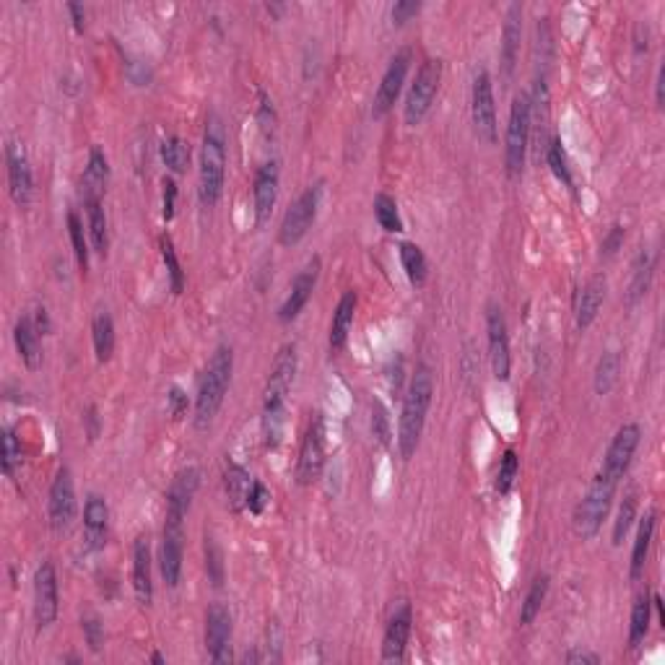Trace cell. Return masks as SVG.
<instances>
[{
  "label": "cell",
  "instance_id": "obj_45",
  "mask_svg": "<svg viewBox=\"0 0 665 665\" xmlns=\"http://www.w3.org/2000/svg\"><path fill=\"white\" fill-rule=\"evenodd\" d=\"M21 462V444L16 440V432L14 429H3V473L8 479L16 476V465Z\"/></svg>",
  "mask_w": 665,
  "mask_h": 665
},
{
  "label": "cell",
  "instance_id": "obj_46",
  "mask_svg": "<svg viewBox=\"0 0 665 665\" xmlns=\"http://www.w3.org/2000/svg\"><path fill=\"white\" fill-rule=\"evenodd\" d=\"M205 572L213 588H222L223 585V556L222 549L216 546L213 538L205 536Z\"/></svg>",
  "mask_w": 665,
  "mask_h": 665
},
{
  "label": "cell",
  "instance_id": "obj_52",
  "mask_svg": "<svg viewBox=\"0 0 665 665\" xmlns=\"http://www.w3.org/2000/svg\"><path fill=\"white\" fill-rule=\"evenodd\" d=\"M162 187H164V193H162L164 219L166 222H172V219H174V203H177V183H174L172 177H164V180H162Z\"/></svg>",
  "mask_w": 665,
  "mask_h": 665
},
{
  "label": "cell",
  "instance_id": "obj_33",
  "mask_svg": "<svg viewBox=\"0 0 665 665\" xmlns=\"http://www.w3.org/2000/svg\"><path fill=\"white\" fill-rule=\"evenodd\" d=\"M92 338L96 359L104 364L110 362L112 352H114V323H112L110 313H99L92 323Z\"/></svg>",
  "mask_w": 665,
  "mask_h": 665
},
{
  "label": "cell",
  "instance_id": "obj_26",
  "mask_svg": "<svg viewBox=\"0 0 665 665\" xmlns=\"http://www.w3.org/2000/svg\"><path fill=\"white\" fill-rule=\"evenodd\" d=\"M110 180V166H107V156L99 146H94L89 151V164L84 172V180H81V193H84V201H102L104 195V187Z\"/></svg>",
  "mask_w": 665,
  "mask_h": 665
},
{
  "label": "cell",
  "instance_id": "obj_44",
  "mask_svg": "<svg viewBox=\"0 0 665 665\" xmlns=\"http://www.w3.org/2000/svg\"><path fill=\"white\" fill-rule=\"evenodd\" d=\"M68 234H71L75 260H78V265L86 271V268H89V240H86V232H84V223H81V219L75 216L74 211L68 213Z\"/></svg>",
  "mask_w": 665,
  "mask_h": 665
},
{
  "label": "cell",
  "instance_id": "obj_51",
  "mask_svg": "<svg viewBox=\"0 0 665 665\" xmlns=\"http://www.w3.org/2000/svg\"><path fill=\"white\" fill-rule=\"evenodd\" d=\"M624 244V226H610V232H609V237L603 240V244H600V258H613L616 253H619V247Z\"/></svg>",
  "mask_w": 665,
  "mask_h": 665
},
{
  "label": "cell",
  "instance_id": "obj_27",
  "mask_svg": "<svg viewBox=\"0 0 665 665\" xmlns=\"http://www.w3.org/2000/svg\"><path fill=\"white\" fill-rule=\"evenodd\" d=\"M603 299H606V278L598 273L582 286L580 299H577V328L580 331L591 328L592 320L598 317L600 307H603Z\"/></svg>",
  "mask_w": 665,
  "mask_h": 665
},
{
  "label": "cell",
  "instance_id": "obj_50",
  "mask_svg": "<svg viewBox=\"0 0 665 665\" xmlns=\"http://www.w3.org/2000/svg\"><path fill=\"white\" fill-rule=\"evenodd\" d=\"M372 429H374V437L380 440L382 444H388L390 440V429H388V411L374 403V411H372Z\"/></svg>",
  "mask_w": 665,
  "mask_h": 665
},
{
  "label": "cell",
  "instance_id": "obj_16",
  "mask_svg": "<svg viewBox=\"0 0 665 665\" xmlns=\"http://www.w3.org/2000/svg\"><path fill=\"white\" fill-rule=\"evenodd\" d=\"M5 164H8V193H11L14 203L19 208H29L35 198V174H32L26 151L19 144H8Z\"/></svg>",
  "mask_w": 665,
  "mask_h": 665
},
{
  "label": "cell",
  "instance_id": "obj_40",
  "mask_svg": "<svg viewBox=\"0 0 665 665\" xmlns=\"http://www.w3.org/2000/svg\"><path fill=\"white\" fill-rule=\"evenodd\" d=\"M374 216H377V223L390 234H401L403 232V219H401L398 203H395V198H390L388 193H380L374 198Z\"/></svg>",
  "mask_w": 665,
  "mask_h": 665
},
{
  "label": "cell",
  "instance_id": "obj_41",
  "mask_svg": "<svg viewBox=\"0 0 665 665\" xmlns=\"http://www.w3.org/2000/svg\"><path fill=\"white\" fill-rule=\"evenodd\" d=\"M159 250H162V260H164L166 273H169V286H172V292H174V294H183V289H185V273H183V265H180V258H177L174 242L169 240V234H162Z\"/></svg>",
  "mask_w": 665,
  "mask_h": 665
},
{
  "label": "cell",
  "instance_id": "obj_10",
  "mask_svg": "<svg viewBox=\"0 0 665 665\" xmlns=\"http://www.w3.org/2000/svg\"><path fill=\"white\" fill-rule=\"evenodd\" d=\"M183 551H185V518L166 515L159 546V570L169 588L180 585L183 577Z\"/></svg>",
  "mask_w": 665,
  "mask_h": 665
},
{
  "label": "cell",
  "instance_id": "obj_17",
  "mask_svg": "<svg viewBox=\"0 0 665 665\" xmlns=\"http://www.w3.org/2000/svg\"><path fill=\"white\" fill-rule=\"evenodd\" d=\"M486 332H489V359L497 380H510L512 359H510V335H507V323L497 304L489 307L486 313Z\"/></svg>",
  "mask_w": 665,
  "mask_h": 665
},
{
  "label": "cell",
  "instance_id": "obj_57",
  "mask_svg": "<svg viewBox=\"0 0 665 665\" xmlns=\"http://www.w3.org/2000/svg\"><path fill=\"white\" fill-rule=\"evenodd\" d=\"M68 14H71V21H74L75 32H84V19H86V14H84V5H78V3H68Z\"/></svg>",
  "mask_w": 665,
  "mask_h": 665
},
{
  "label": "cell",
  "instance_id": "obj_5",
  "mask_svg": "<svg viewBox=\"0 0 665 665\" xmlns=\"http://www.w3.org/2000/svg\"><path fill=\"white\" fill-rule=\"evenodd\" d=\"M616 481L606 479L600 471H598V476L592 479L591 489H588V494L582 497V501L577 504V510H574V533L580 538H595L598 536V531H600V525H603V520L609 518V510H610V501H613V494H616Z\"/></svg>",
  "mask_w": 665,
  "mask_h": 665
},
{
  "label": "cell",
  "instance_id": "obj_6",
  "mask_svg": "<svg viewBox=\"0 0 665 665\" xmlns=\"http://www.w3.org/2000/svg\"><path fill=\"white\" fill-rule=\"evenodd\" d=\"M531 96L518 94L510 107V123H507V138H504V164L510 177H520L525 166L528 141H531Z\"/></svg>",
  "mask_w": 665,
  "mask_h": 665
},
{
  "label": "cell",
  "instance_id": "obj_13",
  "mask_svg": "<svg viewBox=\"0 0 665 665\" xmlns=\"http://www.w3.org/2000/svg\"><path fill=\"white\" fill-rule=\"evenodd\" d=\"M640 437H642V432L637 424H624L616 432V437L610 440L609 450H606L603 465H600V473L606 479L616 481V483L624 479V473L631 465V458L640 447Z\"/></svg>",
  "mask_w": 665,
  "mask_h": 665
},
{
  "label": "cell",
  "instance_id": "obj_39",
  "mask_svg": "<svg viewBox=\"0 0 665 665\" xmlns=\"http://www.w3.org/2000/svg\"><path fill=\"white\" fill-rule=\"evenodd\" d=\"M162 162L174 174H183L187 164H190V146H187L180 135H169V138L162 141Z\"/></svg>",
  "mask_w": 665,
  "mask_h": 665
},
{
  "label": "cell",
  "instance_id": "obj_47",
  "mask_svg": "<svg viewBox=\"0 0 665 665\" xmlns=\"http://www.w3.org/2000/svg\"><path fill=\"white\" fill-rule=\"evenodd\" d=\"M546 162L551 166V172L556 174V180H561L567 187H572V174H570V166H567V156H564V148L561 141H551L546 146Z\"/></svg>",
  "mask_w": 665,
  "mask_h": 665
},
{
  "label": "cell",
  "instance_id": "obj_18",
  "mask_svg": "<svg viewBox=\"0 0 665 665\" xmlns=\"http://www.w3.org/2000/svg\"><path fill=\"white\" fill-rule=\"evenodd\" d=\"M57 572L53 561H42L35 574V619L39 629H47L57 619Z\"/></svg>",
  "mask_w": 665,
  "mask_h": 665
},
{
  "label": "cell",
  "instance_id": "obj_35",
  "mask_svg": "<svg viewBox=\"0 0 665 665\" xmlns=\"http://www.w3.org/2000/svg\"><path fill=\"white\" fill-rule=\"evenodd\" d=\"M650 610H652V600L647 592H642L631 606V624H629V647L631 650H637L645 642L647 629H650Z\"/></svg>",
  "mask_w": 665,
  "mask_h": 665
},
{
  "label": "cell",
  "instance_id": "obj_14",
  "mask_svg": "<svg viewBox=\"0 0 665 665\" xmlns=\"http://www.w3.org/2000/svg\"><path fill=\"white\" fill-rule=\"evenodd\" d=\"M75 486L74 476L68 468L57 471L55 481L50 486V501H47V512H50V525L53 531L63 533L74 525L75 520Z\"/></svg>",
  "mask_w": 665,
  "mask_h": 665
},
{
  "label": "cell",
  "instance_id": "obj_48",
  "mask_svg": "<svg viewBox=\"0 0 665 665\" xmlns=\"http://www.w3.org/2000/svg\"><path fill=\"white\" fill-rule=\"evenodd\" d=\"M81 629H84V634H86V645L92 652H99L102 645H104V627H102V621L89 613V616H84L81 619Z\"/></svg>",
  "mask_w": 665,
  "mask_h": 665
},
{
  "label": "cell",
  "instance_id": "obj_32",
  "mask_svg": "<svg viewBox=\"0 0 665 665\" xmlns=\"http://www.w3.org/2000/svg\"><path fill=\"white\" fill-rule=\"evenodd\" d=\"M619 374H621V356H619V352H606L598 359L595 377H592L595 392L609 395L610 390L619 385Z\"/></svg>",
  "mask_w": 665,
  "mask_h": 665
},
{
  "label": "cell",
  "instance_id": "obj_31",
  "mask_svg": "<svg viewBox=\"0 0 665 665\" xmlns=\"http://www.w3.org/2000/svg\"><path fill=\"white\" fill-rule=\"evenodd\" d=\"M652 273H655V253L640 250V255L634 260V271H631V283H629V294H627L629 307H634V304L647 294V289H650V283H652Z\"/></svg>",
  "mask_w": 665,
  "mask_h": 665
},
{
  "label": "cell",
  "instance_id": "obj_15",
  "mask_svg": "<svg viewBox=\"0 0 665 665\" xmlns=\"http://www.w3.org/2000/svg\"><path fill=\"white\" fill-rule=\"evenodd\" d=\"M232 613L223 603H211L205 613V650L213 663L232 660Z\"/></svg>",
  "mask_w": 665,
  "mask_h": 665
},
{
  "label": "cell",
  "instance_id": "obj_49",
  "mask_svg": "<svg viewBox=\"0 0 665 665\" xmlns=\"http://www.w3.org/2000/svg\"><path fill=\"white\" fill-rule=\"evenodd\" d=\"M268 489L260 483V481H253V489H250V494H247V510L253 512V515H260L263 510H265V504H268Z\"/></svg>",
  "mask_w": 665,
  "mask_h": 665
},
{
  "label": "cell",
  "instance_id": "obj_29",
  "mask_svg": "<svg viewBox=\"0 0 665 665\" xmlns=\"http://www.w3.org/2000/svg\"><path fill=\"white\" fill-rule=\"evenodd\" d=\"M655 520H658V512H655V510H650L645 518L640 520L637 538H634V549H631V567H629V577H631V580H640L642 572H645L650 543H652V536H655Z\"/></svg>",
  "mask_w": 665,
  "mask_h": 665
},
{
  "label": "cell",
  "instance_id": "obj_20",
  "mask_svg": "<svg viewBox=\"0 0 665 665\" xmlns=\"http://www.w3.org/2000/svg\"><path fill=\"white\" fill-rule=\"evenodd\" d=\"M278 162H265L255 174V185H253V201H255V222L258 226L268 223L273 205L278 198Z\"/></svg>",
  "mask_w": 665,
  "mask_h": 665
},
{
  "label": "cell",
  "instance_id": "obj_34",
  "mask_svg": "<svg viewBox=\"0 0 665 665\" xmlns=\"http://www.w3.org/2000/svg\"><path fill=\"white\" fill-rule=\"evenodd\" d=\"M398 250H401V263H403V271H406L408 281L413 286H424L426 276H429V265H426L422 247L413 244V242H403Z\"/></svg>",
  "mask_w": 665,
  "mask_h": 665
},
{
  "label": "cell",
  "instance_id": "obj_1",
  "mask_svg": "<svg viewBox=\"0 0 665 665\" xmlns=\"http://www.w3.org/2000/svg\"><path fill=\"white\" fill-rule=\"evenodd\" d=\"M296 367H299L296 346L286 343L276 353L273 370H271L268 385H265V398H263V437H265V444L271 450L281 442V432H283V422H286V401H289V390L294 385Z\"/></svg>",
  "mask_w": 665,
  "mask_h": 665
},
{
  "label": "cell",
  "instance_id": "obj_28",
  "mask_svg": "<svg viewBox=\"0 0 665 665\" xmlns=\"http://www.w3.org/2000/svg\"><path fill=\"white\" fill-rule=\"evenodd\" d=\"M14 341H16L21 362L29 370H39L42 367V343H39L37 325H35V320L29 314L19 317L16 328H14Z\"/></svg>",
  "mask_w": 665,
  "mask_h": 665
},
{
  "label": "cell",
  "instance_id": "obj_53",
  "mask_svg": "<svg viewBox=\"0 0 665 665\" xmlns=\"http://www.w3.org/2000/svg\"><path fill=\"white\" fill-rule=\"evenodd\" d=\"M419 11H422V3H419V0H401V3L392 5V21H395V24H406V21L413 19Z\"/></svg>",
  "mask_w": 665,
  "mask_h": 665
},
{
  "label": "cell",
  "instance_id": "obj_38",
  "mask_svg": "<svg viewBox=\"0 0 665 665\" xmlns=\"http://www.w3.org/2000/svg\"><path fill=\"white\" fill-rule=\"evenodd\" d=\"M226 494L232 499V507L234 510H242V507H247V494H250V489H253V479L247 476V471L242 468V465H229V471H226Z\"/></svg>",
  "mask_w": 665,
  "mask_h": 665
},
{
  "label": "cell",
  "instance_id": "obj_19",
  "mask_svg": "<svg viewBox=\"0 0 665 665\" xmlns=\"http://www.w3.org/2000/svg\"><path fill=\"white\" fill-rule=\"evenodd\" d=\"M317 278H320V258H313L299 273H296L294 283L289 289V296L283 299V304L278 307V320L281 323H292L299 317V313L307 307L310 296H313L314 286H317Z\"/></svg>",
  "mask_w": 665,
  "mask_h": 665
},
{
  "label": "cell",
  "instance_id": "obj_60",
  "mask_svg": "<svg viewBox=\"0 0 665 665\" xmlns=\"http://www.w3.org/2000/svg\"><path fill=\"white\" fill-rule=\"evenodd\" d=\"M151 663L162 665V663H164V655H159V652H154V655H151Z\"/></svg>",
  "mask_w": 665,
  "mask_h": 665
},
{
  "label": "cell",
  "instance_id": "obj_30",
  "mask_svg": "<svg viewBox=\"0 0 665 665\" xmlns=\"http://www.w3.org/2000/svg\"><path fill=\"white\" fill-rule=\"evenodd\" d=\"M353 314H356V294L353 292H346L341 296L335 313H332V323H331V349L332 352H341L349 341V332H352L353 325Z\"/></svg>",
  "mask_w": 665,
  "mask_h": 665
},
{
  "label": "cell",
  "instance_id": "obj_3",
  "mask_svg": "<svg viewBox=\"0 0 665 665\" xmlns=\"http://www.w3.org/2000/svg\"><path fill=\"white\" fill-rule=\"evenodd\" d=\"M232 370H234V353L229 346H219L208 359L201 382H198V395H195V426L198 429H208L213 424L216 413L222 411L226 390L232 382Z\"/></svg>",
  "mask_w": 665,
  "mask_h": 665
},
{
  "label": "cell",
  "instance_id": "obj_58",
  "mask_svg": "<svg viewBox=\"0 0 665 665\" xmlns=\"http://www.w3.org/2000/svg\"><path fill=\"white\" fill-rule=\"evenodd\" d=\"M37 331L45 335V332H50V317H47V310H37Z\"/></svg>",
  "mask_w": 665,
  "mask_h": 665
},
{
  "label": "cell",
  "instance_id": "obj_56",
  "mask_svg": "<svg viewBox=\"0 0 665 665\" xmlns=\"http://www.w3.org/2000/svg\"><path fill=\"white\" fill-rule=\"evenodd\" d=\"M84 422L89 426V440H96L99 437V413H96V406H89L86 408V416H84Z\"/></svg>",
  "mask_w": 665,
  "mask_h": 665
},
{
  "label": "cell",
  "instance_id": "obj_11",
  "mask_svg": "<svg viewBox=\"0 0 665 665\" xmlns=\"http://www.w3.org/2000/svg\"><path fill=\"white\" fill-rule=\"evenodd\" d=\"M411 60H413V53L408 47H403L401 53H395V57L390 60L388 71L380 81V89L374 94V104H372V117L374 120H382L392 110V104L398 102V96L403 92V84H406L408 71H411Z\"/></svg>",
  "mask_w": 665,
  "mask_h": 665
},
{
  "label": "cell",
  "instance_id": "obj_21",
  "mask_svg": "<svg viewBox=\"0 0 665 665\" xmlns=\"http://www.w3.org/2000/svg\"><path fill=\"white\" fill-rule=\"evenodd\" d=\"M107 528H110V507L99 494H89L84 507V538L86 549L99 551L107 543Z\"/></svg>",
  "mask_w": 665,
  "mask_h": 665
},
{
  "label": "cell",
  "instance_id": "obj_43",
  "mask_svg": "<svg viewBox=\"0 0 665 665\" xmlns=\"http://www.w3.org/2000/svg\"><path fill=\"white\" fill-rule=\"evenodd\" d=\"M518 473H520V458H518V452L510 447V450H504V458H501V462H499L497 494L507 497V494L512 491L515 481H518Z\"/></svg>",
  "mask_w": 665,
  "mask_h": 665
},
{
  "label": "cell",
  "instance_id": "obj_22",
  "mask_svg": "<svg viewBox=\"0 0 665 665\" xmlns=\"http://www.w3.org/2000/svg\"><path fill=\"white\" fill-rule=\"evenodd\" d=\"M133 592L141 606H151L154 582H151V543L148 536L135 538L133 543Z\"/></svg>",
  "mask_w": 665,
  "mask_h": 665
},
{
  "label": "cell",
  "instance_id": "obj_8",
  "mask_svg": "<svg viewBox=\"0 0 665 665\" xmlns=\"http://www.w3.org/2000/svg\"><path fill=\"white\" fill-rule=\"evenodd\" d=\"M320 195H323V187L320 185L307 187L292 203V208L283 213V222H281V229H278V242L283 247H294L296 242L307 237V232L313 229L314 219H317Z\"/></svg>",
  "mask_w": 665,
  "mask_h": 665
},
{
  "label": "cell",
  "instance_id": "obj_12",
  "mask_svg": "<svg viewBox=\"0 0 665 665\" xmlns=\"http://www.w3.org/2000/svg\"><path fill=\"white\" fill-rule=\"evenodd\" d=\"M473 128L479 141L491 146L497 141V104H494V84L491 75L481 71L473 81Z\"/></svg>",
  "mask_w": 665,
  "mask_h": 665
},
{
  "label": "cell",
  "instance_id": "obj_24",
  "mask_svg": "<svg viewBox=\"0 0 665 665\" xmlns=\"http://www.w3.org/2000/svg\"><path fill=\"white\" fill-rule=\"evenodd\" d=\"M520 37H522V5L512 3L507 8V19H504V29H501V74L510 81L515 63L520 55Z\"/></svg>",
  "mask_w": 665,
  "mask_h": 665
},
{
  "label": "cell",
  "instance_id": "obj_4",
  "mask_svg": "<svg viewBox=\"0 0 665 665\" xmlns=\"http://www.w3.org/2000/svg\"><path fill=\"white\" fill-rule=\"evenodd\" d=\"M223 183H226V133L222 120L216 114L208 117L203 133V148H201V180H198V195L205 208L222 201Z\"/></svg>",
  "mask_w": 665,
  "mask_h": 665
},
{
  "label": "cell",
  "instance_id": "obj_42",
  "mask_svg": "<svg viewBox=\"0 0 665 665\" xmlns=\"http://www.w3.org/2000/svg\"><path fill=\"white\" fill-rule=\"evenodd\" d=\"M634 518H637V494L627 491V497H624L621 507H619L616 522H613V546H621L624 543V538H627L631 525H634Z\"/></svg>",
  "mask_w": 665,
  "mask_h": 665
},
{
  "label": "cell",
  "instance_id": "obj_23",
  "mask_svg": "<svg viewBox=\"0 0 665 665\" xmlns=\"http://www.w3.org/2000/svg\"><path fill=\"white\" fill-rule=\"evenodd\" d=\"M198 483H201L198 468H185V471H180V473L172 479V486H169V491H166V515L187 518L190 504H193V497H195V491H198Z\"/></svg>",
  "mask_w": 665,
  "mask_h": 665
},
{
  "label": "cell",
  "instance_id": "obj_54",
  "mask_svg": "<svg viewBox=\"0 0 665 665\" xmlns=\"http://www.w3.org/2000/svg\"><path fill=\"white\" fill-rule=\"evenodd\" d=\"M169 413H172L174 422H180L187 413V395L177 385L169 390Z\"/></svg>",
  "mask_w": 665,
  "mask_h": 665
},
{
  "label": "cell",
  "instance_id": "obj_37",
  "mask_svg": "<svg viewBox=\"0 0 665 665\" xmlns=\"http://www.w3.org/2000/svg\"><path fill=\"white\" fill-rule=\"evenodd\" d=\"M546 592H549V577L541 574V577L533 580L531 591H528L525 600H522V609H520V624L522 627H531L536 621V616L541 613V606L546 600Z\"/></svg>",
  "mask_w": 665,
  "mask_h": 665
},
{
  "label": "cell",
  "instance_id": "obj_59",
  "mask_svg": "<svg viewBox=\"0 0 665 665\" xmlns=\"http://www.w3.org/2000/svg\"><path fill=\"white\" fill-rule=\"evenodd\" d=\"M663 84H665V71L660 68V74H658V107H663Z\"/></svg>",
  "mask_w": 665,
  "mask_h": 665
},
{
  "label": "cell",
  "instance_id": "obj_25",
  "mask_svg": "<svg viewBox=\"0 0 665 665\" xmlns=\"http://www.w3.org/2000/svg\"><path fill=\"white\" fill-rule=\"evenodd\" d=\"M408 637H411V609L403 606L401 610H395V616L390 619L388 629H385V640H382L385 663H401L406 658Z\"/></svg>",
  "mask_w": 665,
  "mask_h": 665
},
{
  "label": "cell",
  "instance_id": "obj_36",
  "mask_svg": "<svg viewBox=\"0 0 665 665\" xmlns=\"http://www.w3.org/2000/svg\"><path fill=\"white\" fill-rule=\"evenodd\" d=\"M86 213H89V242H92L94 253L107 255L110 237H107V216H104L102 201H89L86 203Z\"/></svg>",
  "mask_w": 665,
  "mask_h": 665
},
{
  "label": "cell",
  "instance_id": "obj_55",
  "mask_svg": "<svg viewBox=\"0 0 665 665\" xmlns=\"http://www.w3.org/2000/svg\"><path fill=\"white\" fill-rule=\"evenodd\" d=\"M567 663L570 665H577V663L600 665V655L588 652V650H570V652H567Z\"/></svg>",
  "mask_w": 665,
  "mask_h": 665
},
{
  "label": "cell",
  "instance_id": "obj_9",
  "mask_svg": "<svg viewBox=\"0 0 665 665\" xmlns=\"http://www.w3.org/2000/svg\"><path fill=\"white\" fill-rule=\"evenodd\" d=\"M325 465V419L323 413H314L307 426V434L299 447V462H296V481L302 486H310L320 479Z\"/></svg>",
  "mask_w": 665,
  "mask_h": 665
},
{
  "label": "cell",
  "instance_id": "obj_7",
  "mask_svg": "<svg viewBox=\"0 0 665 665\" xmlns=\"http://www.w3.org/2000/svg\"><path fill=\"white\" fill-rule=\"evenodd\" d=\"M440 81H442V63L440 60H424L419 74H416L411 92H408L406 110H403L406 125H411V128L422 125V120L429 114L434 99H437Z\"/></svg>",
  "mask_w": 665,
  "mask_h": 665
},
{
  "label": "cell",
  "instance_id": "obj_2",
  "mask_svg": "<svg viewBox=\"0 0 665 665\" xmlns=\"http://www.w3.org/2000/svg\"><path fill=\"white\" fill-rule=\"evenodd\" d=\"M432 395H434V374L426 364H422L411 377L403 411H401V424H398V450H401L403 461H411L416 455V447H419L426 424V413L432 406Z\"/></svg>",
  "mask_w": 665,
  "mask_h": 665
}]
</instances>
